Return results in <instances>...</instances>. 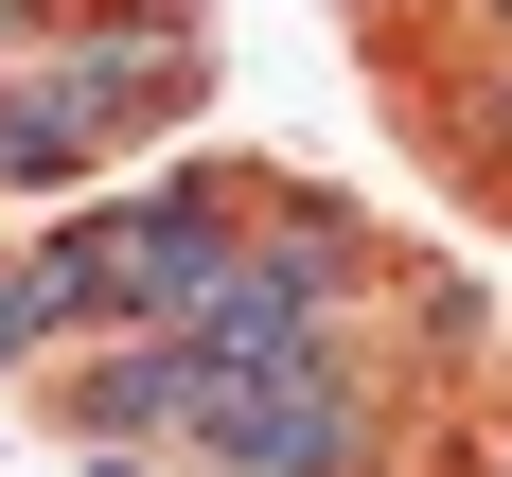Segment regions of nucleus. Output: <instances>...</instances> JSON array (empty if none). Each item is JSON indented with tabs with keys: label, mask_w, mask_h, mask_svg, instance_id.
<instances>
[{
	"label": "nucleus",
	"mask_w": 512,
	"mask_h": 477,
	"mask_svg": "<svg viewBox=\"0 0 512 477\" xmlns=\"http://www.w3.org/2000/svg\"><path fill=\"white\" fill-rule=\"evenodd\" d=\"M230 248H248V195H230V177L124 195V301H106V336H195L212 283H230Z\"/></svg>",
	"instance_id": "1"
},
{
	"label": "nucleus",
	"mask_w": 512,
	"mask_h": 477,
	"mask_svg": "<svg viewBox=\"0 0 512 477\" xmlns=\"http://www.w3.org/2000/svg\"><path fill=\"white\" fill-rule=\"evenodd\" d=\"M89 442H195V336H124V354L71 389Z\"/></svg>",
	"instance_id": "2"
},
{
	"label": "nucleus",
	"mask_w": 512,
	"mask_h": 477,
	"mask_svg": "<svg viewBox=\"0 0 512 477\" xmlns=\"http://www.w3.org/2000/svg\"><path fill=\"white\" fill-rule=\"evenodd\" d=\"M36 336H53V283H36V265H0V371L36 354Z\"/></svg>",
	"instance_id": "3"
},
{
	"label": "nucleus",
	"mask_w": 512,
	"mask_h": 477,
	"mask_svg": "<svg viewBox=\"0 0 512 477\" xmlns=\"http://www.w3.org/2000/svg\"><path fill=\"white\" fill-rule=\"evenodd\" d=\"M495 18H512V0H495Z\"/></svg>",
	"instance_id": "4"
}]
</instances>
